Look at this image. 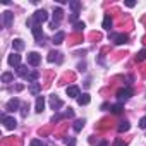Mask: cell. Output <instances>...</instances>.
Masks as SVG:
<instances>
[{
	"instance_id": "obj_3",
	"label": "cell",
	"mask_w": 146,
	"mask_h": 146,
	"mask_svg": "<svg viewBox=\"0 0 146 146\" xmlns=\"http://www.w3.org/2000/svg\"><path fill=\"white\" fill-rule=\"evenodd\" d=\"M31 31H33V36H35L36 43H38V45H43L45 35H43V31H41V26H33V28H31Z\"/></svg>"
},
{
	"instance_id": "obj_31",
	"label": "cell",
	"mask_w": 146,
	"mask_h": 146,
	"mask_svg": "<svg viewBox=\"0 0 146 146\" xmlns=\"http://www.w3.org/2000/svg\"><path fill=\"white\" fill-rule=\"evenodd\" d=\"M64 115H65V117H74V112H72V108H69V110H67Z\"/></svg>"
},
{
	"instance_id": "obj_32",
	"label": "cell",
	"mask_w": 146,
	"mask_h": 146,
	"mask_svg": "<svg viewBox=\"0 0 146 146\" xmlns=\"http://www.w3.org/2000/svg\"><path fill=\"white\" fill-rule=\"evenodd\" d=\"M115 146H125V143L120 141V139H117V141H115Z\"/></svg>"
},
{
	"instance_id": "obj_9",
	"label": "cell",
	"mask_w": 146,
	"mask_h": 146,
	"mask_svg": "<svg viewBox=\"0 0 146 146\" xmlns=\"http://www.w3.org/2000/svg\"><path fill=\"white\" fill-rule=\"evenodd\" d=\"M65 93H67V96H70V98H79V96H81V91H79L78 86H67Z\"/></svg>"
},
{
	"instance_id": "obj_25",
	"label": "cell",
	"mask_w": 146,
	"mask_h": 146,
	"mask_svg": "<svg viewBox=\"0 0 146 146\" xmlns=\"http://www.w3.org/2000/svg\"><path fill=\"white\" fill-rule=\"evenodd\" d=\"M69 5H70V9H72V11H74V14H79V7H81V4H79V2L72 0V2H69Z\"/></svg>"
},
{
	"instance_id": "obj_33",
	"label": "cell",
	"mask_w": 146,
	"mask_h": 146,
	"mask_svg": "<svg viewBox=\"0 0 146 146\" xmlns=\"http://www.w3.org/2000/svg\"><path fill=\"white\" fill-rule=\"evenodd\" d=\"M125 5H127V7H134V5H136V2H132V0H129V2H125Z\"/></svg>"
},
{
	"instance_id": "obj_8",
	"label": "cell",
	"mask_w": 146,
	"mask_h": 146,
	"mask_svg": "<svg viewBox=\"0 0 146 146\" xmlns=\"http://www.w3.org/2000/svg\"><path fill=\"white\" fill-rule=\"evenodd\" d=\"M19 105H21V102L17 98H11L5 105V110L7 112H16V110H19Z\"/></svg>"
},
{
	"instance_id": "obj_26",
	"label": "cell",
	"mask_w": 146,
	"mask_h": 146,
	"mask_svg": "<svg viewBox=\"0 0 146 146\" xmlns=\"http://www.w3.org/2000/svg\"><path fill=\"white\" fill-rule=\"evenodd\" d=\"M14 79V74H11V72H4L2 74V83H11Z\"/></svg>"
},
{
	"instance_id": "obj_23",
	"label": "cell",
	"mask_w": 146,
	"mask_h": 146,
	"mask_svg": "<svg viewBox=\"0 0 146 146\" xmlns=\"http://www.w3.org/2000/svg\"><path fill=\"white\" fill-rule=\"evenodd\" d=\"M40 78V74L35 70V72H29V74L26 76V79H28V83H36V79Z\"/></svg>"
},
{
	"instance_id": "obj_12",
	"label": "cell",
	"mask_w": 146,
	"mask_h": 146,
	"mask_svg": "<svg viewBox=\"0 0 146 146\" xmlns=\"http://www.w3.org/2000/svg\"><path fill=\"white\" fill-rule=\"evenodd\" d=\"M64 38H65V33H64V31H57V33L53 35V40H52V41H53V45H60V43L64 41Z\"/></svg>"
},
{
	"instance_id": "obj_5",
	"label": "cell",
	"mask_w": 146,
	"mask_h": 146,
	"mask_svg": "<svg viewBox=\"0 0 146 146\" xmlns=\"http://www.w3.org/2000/svg\"><path fill=\"white\" fill-rule=\"evenodd\" d=\"M2 122H4V125H5V129H9V131H12V129H16V125H17V122H16V119H14V117H9L7 113H4V115H2Z\"/></svg>"
},
{
	"instance_id": "obj_6",
	"label": "cell",
	"mask_w": 146,
	"mask_h": 146,
	"mask_svg": "<svg viewBox=\"0 0 146 146\" xmlns=\"http://www.w3.org/2000/svg\"><path fill=\"white\" fill-rule=\"evenodd\" d=\"M40 62H41V55H40L38 52H29V53H28V64H29V65L36 67Z\"/></svg>"
},
{
	"instance_id": "obj_17",
	"label": "cell",
	"mask_w": 146,
	"mask_h": 146,
	"mask_svg": "<svg viewBox=\"0 0 146 146\" xmlns=\"http://www.w3.org/2000/svg\"><path fill=\"white\" fill-rule=\"evenodd\" d=\"M90 102H91V96H90L88 93H83V95H81V96L78 98V103H79L81 107H83V105H88Z\"/></svg>"
},
{
	"instance_id": "obj_18",
	"label": "cell",
	"mask_w": 146,
	"mask_h": 146,
	"mask_svg": "<svg viewBox=\"0 0 146 146\" xmlns=\"http://www.w3.org/2000/svg\"><path fill=\"white\" fill-rule=\"evenodd\" d=\"M110 110H112V113H115V115H119V113H122L124 112V105L119 102V103H115V105H112L110 107Z\"/></svg>"
},
{
	"instance_id": "obj_28",
	"label": "cell",
	"mask_w": 146,
	"mask_h": 146,
	"mask_svg": "<svg viewBox=\"0 0 146 146\" xmlns=\"http://www.w3.org/2000/svg\"><path fill=\"white\" fill-rule=\"evenodd\" d=\"M144 58H146V50H141V52L136 55V60H137V62H143Z\"/></svg>"
},
{
	"instance_id": "obj_22",
	"label": "cell",
	"mask_w": 146,
	"mask_h": 146,
	"mask_svg": "<svg viewBox=\"0 0 146 146\" xmlns=\"http://www.w3.org/2000/svg\"><path fill=\"white\" fill-rule=\"evenodd\" d=\"M17 74L23 76V78H26V76L29 74V69H28L26 65H19V67H17Z\"/></svg>"
},
{
	"instance_id": "obj_15",
	"label": "cell",
	"mask_w": 146,
	"mask_h": 146,
	"mask_svg": "<svg viewBox=\"0 0 146 146\" xmlns=\"http://www.w3.org/2000/svg\"><path fill=\"white\" fill-rule=\"evenodd\" d=\"M12 16H14V14H11V12H4V14H2V21H4V26H5V28H9V26L12 24Z\"/></svg>"
},
{
	"instance_id": "obj_34",
	"label": "cell",
	"mask_w": 146,
	"mask_h": 146,
	"mask_svg": "<svg viewBox=\"0 0 146 146\" xmlns=\"http://www.w3.org/2000/svg\"><path fill=\"white\" fill-rule=\"evenodd\" d=\"M26 110H28V103L23 105V115H26Z\"/></svg>"
},
{
	"instance_id": "obj_20",
	"label": "cell",
	"mask_w": 146,
	"mask_h": 146,
	"mask_svg": "<svg viewBox=\"0 0 146 146\" xmlns=\"http://www.w3.org/2000/svg\"><path fill=\"white\" fill-rule=\"evenodd\" d=\"M55 60H57V62L62 60L60 53H58V52H50V53H48V62H55Z\"/></svg>"
},
{
	"instance_id": "obj_30",
	"label": "cell",
	"mask_w": 146,
	"mask_h": 146,
	"mask_svg": "<svg viewBox=\"0 0 146 146\" xmlns=\"http://www.w3.org/2000/svg\"><path fill=\"white\" fill-rule=\"evenodd\" d=\"M139 127H141V129H146V117H143V119L139 120Z\"/></svg>"
},
{
	"instance_id": "obj_19",
	"label": "cell",
	"mask_w": 146,
	"mask_h": 146,
	"mask_svg": "<svg viewBox=\"0 0 146 146\" xmlns=\"http://www.w3.org/2000/svg\"><path fill=\"white\" fill-rule=\"evenodd\" d=\"M102 26H103V29H107V31H110V29H112V17H110L108 14L103 17V24H102Z\"/></svg>"
},
{
	"instance_id": "obj_11",
	"label": "cell",
	"mask_w": 146,
	"mask_h": 146,
	"mask_svg": "<svg viewBox=\"0 0 146 146\" xmlns=\"http://www.w3.org/2000/svg\"><path fill=\"white\" fill-rule=\"evenodd\" d=\"M50 107H52L53 110H58V108L64 107V102H62L60 98H57L55 95H52V96H50Z\"/></svg>"
},
{
	"instance_id": "obj_27",
	"label": "cell",
	"mask_w": 146,
	"mask_h": 146,
	"mask_svg": "<svg viewBox=\"0 0 146 146\" xmlns=\"http://www.w3.org/2000/svg\"><path fill=\"white\" fill-rule=\"evenodd\" d=\"M84 28H86V24H84L83 21H76V23H74V29H76V31H83Z\"/></svg>"
},
{
	"instance_id": "obj_29",
	"label": "cell",
	"mask_w": 146,
	"mask_h": 146,
	"mask_svg": "<svg viewBox=\"0 0 146 146\" xmlns=\"http://www.w3.org/2000/svg\"><path fill=\"white\" fill-rule=\"evenodd\" d=\"M29 146H43V143H41L40 139H33V141L29 143Z\"/></svg>"
},
{
	"instance_id": "obj_1",
	"label": "cell",
	"mask_w": 146,
	"mask_h": 146,
	"mask_svg": "<svg viewBox=\"0 0 146 146\" xmlns=\"http://www.w3.org/2000/svg\"><path fill=\"white\" fill-rule=\"evenodd\" d=\"M48 21V12L45 11V9H40V11H36L35 14H33V23H35V26H41L43 23H46Z\"/></svg>"
},
{
	"instance_id": "obj_7",
	"label": "cell",
	"mask_w": 146,
	"mask_h": 146,
	"mask_svg": "<svg viewBox=\"0 0 146 146\" xmlns=\"http://www.w3.org/2000/svg\"><path fill=\"white\" fill-rule=\"evenodd\" d=\"M62 17H64V11H62V9H55V11H53V23H52V29H55V28L58 26V23L62 21Z\"/></svg>"
},
{
	"instance_id": "obj_2",
	"label": "cell",
	"mask_w": 146,
	"mask_h": 146,
	"mask_svg": "<svg viewBox=\"0 0 146 146\" xmlns=\"http://www.w3.org/2000/svg\"><path fill=\"white\" fill-rule=\"evenodd\" d=\"M132 95H134V91H132V88H131V86L120 88V90L117 91V98H119V102H120V103H122V102H125V100H129Z\"/></svg>"
},
{
	"instance_id": "obj_10",
	"label": "cell",
	"mask_w": 146,
	"mask_h": 146,
	"mask_svg": "<svg viewBox=\"0 0 146 146\" xmlns=\"http://www.w3.org/2000/svg\"><path fill=\"white\" fill-rule=\"evenodd\" d=\"M7 62H9V65H12V67H19V65H21V55H19V53H12V55H9Z\"/></svg>"
},
{
	"instance_id": "obj_21",
	"label": "cell",
	"mask_w": 146,
	"mask_h": 146,
	"mask_svg": "<svg viewBox=\"0 0 146 146\" xmlns=\"http://www.w3.org/2000/svg\"><path fill=\"white\" fill-rule=\"evenodd\" d=\"M117 129H119V132H127V131L131 129V125H129V122H127V120H122V122L119 124V127H117Z\"/></svg>"
},
{
	"instance_id": "obj_13",
	"label": "cell",
	"mask_w": 146,
	"mask_h": 146,
	"mask_svg": "<svg viewBox=\"0 0 146 146\" xmlns=\"http://www.w3.org/2000/svg\"><path fill=\"white\" fill-rule=\"evenodd\" d=\"M40 91H41L40 83H31V86H29V93H31V95H35V96L38 98V96H40Z\"/></svg>"
},
{
	"instance_id": "obj_24",
	"label": "cell",
	"mask_w": 146,
	"mask_h": 146,
	"mask_svg": "<svg viewBox=\"0 0 146 146\" xmlns=\"http://www.w3.org/2000/svg\"><path fill=\"white\" fill-rule=\"evenodd\" d=\"M84 124H86V122H84V119H79V120H76V122H74V131H76V132H79V131L84 127Z\"/></svg>"
},
{
	"instance_id": "obj_14",
	"label": "cell",
	"mask_w": 146,
	"mask_h": 146,
	"mask_svg": "<svg viewBox=\"0 0 146 146\" xmlns=\"http://www.w3.org/2000/svg\"><path fill=\"white\" fill-rule=\"evenodd\" d=\"M43 108H45V98H43V96H38V98H36L35 110H36L38 113H41V112H43Z\"/></svg>"
},
{
	"instance_id": "obj_16",
	"label": "cell",
	"mask_w": 146,
	"mask_h": 146,
	"mask_svg": "<svg viewBox=\"0 0 146 146\" xmlns=\"http://www.w3.org/2000/svg\"><path fill=\"white\" fill-rule=\"evenodd\" d=\"M12 46H14V50H16V52H21V50H24V46H26V45H24V41H23L21 38H16V40L12 41Z\"/></svg>"
},
{
	"instance_id": "obj_4",
	"label": "cell",
	"mask_w": 146,
	"mask_h": 146,
	"mask_svg": "<svg viewBox=\"0 0 146 146\" xmlns=\"http://www.w3.org/2000/svg\"><path fill=\"white\" fill-rule=\"evenodd\" d=\"M110 40L112 41H115L117 45H124V43H127V35H124V33H110Z\"/></svg>"
}]
</instances>
